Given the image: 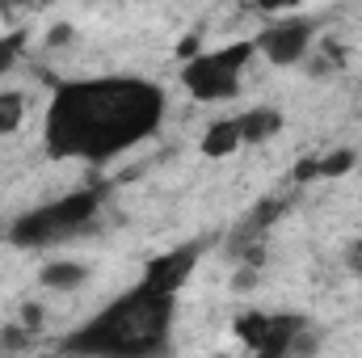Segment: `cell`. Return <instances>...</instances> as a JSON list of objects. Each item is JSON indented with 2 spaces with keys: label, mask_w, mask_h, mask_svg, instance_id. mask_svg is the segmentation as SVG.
<instances>
[{
  "label": "cell",
  "mask_w": 362,
  "mask_h": 358,
  "mask_svg": "<svg viewBox=\"0 0 362 358\" xmlns=\"http://www.w3.org/2000/svg\"><path fill=\"white\" fill-rule=\"evenodd\" d=\"M165 118V93L148 81H76L64 85L47 114V144L55 156L110 161L152 135Z\"/></svg>",
  "instance_id": "6da1fadb"
},
{
  "label": "cell",
  "mask_w": 362,
  "mask_h": 358,
  "mask_svg": "<svg viewBox=\"0 0 362 358\" xmlns=\"http://www.w3.org/2000/svg\"><path fill=\"white\" fill-rule=\"evenodd\" d=\"M169 325H173V295H160V291L139 282L118 304H110L101 316H93L85 329H76L64 342V354L160 358L169 350Z\"/></svg>",
  "instance_id": "7a4b0ae2"
},
{
  "label": "cell",
  "mask_w": 362,
  "mask_h": 358,
  "mask_svg": "<svg viewBox=\"0 0 362 358\" xmlns=\"http://www.w3.org/2000/svg\"><path fill=\"white\" fill-rule=\"evenodd\" d=\"M257 55V42H232L219 51H202L181 68V85L194 93L198 101H228L240 93L245 68Z\"/></svg>",
  "instance_id": "3957f363"
},
{
  "label": "cell",
  "mask_w": 362,
  "mask_h": 358,
  "mask_svg": "<svg viewBox=\"0 0 362 358\" xmlns=\"http://www.w3.org/2000/svg\"><path fill=\"white\" fill-rule=\"evenodd\" d=\"M97 198H101L97 190H81V194H68V198H59V202H47V207L21 215V219L13 224V241L25 245V249L68 241L72 232H81L93 215H97Z\"/></svg>",
  "instance_id": "277c9868"
},
{
  "label": "cell",
  "mask_w": 362,
  "mask_h": 358,
  "mask_svg": "<svg viewBox=\"0 0 362 358\" xmlns=\"http://www.w3.org/2000/svg\"><path fill=\"white\" fill-rule=\"evenodd\" d=\"M236 333H240V342L257 358H291L295 354V342L308 329H303L299 316H262V312H253V316L236 321Z\"/></svg>",
  "instance_id": "5b68a950"
},
{
  "label": "cell",
  "mask_w": 362,
  "mask_h": 358,
  "mask_svg": "<svg viewBox=\"0 0 362 358\" xmlns=\"http://www.w3.org/2000/svg\"><path fill=\"white\" fill-rule=\"evenodd\" d=\"M312 38H316V25H312V21L286 17V21H274V25H266V30L257 34V51H262L270 64H278V68H291V64L308 59Z\"/></svg>",
  "instance_id": "8992f818"
},
{
  "label": "cell",
  "mask_w": 362,
  "mask_h": 358,
  "mask_svg": "<svg viewBox=\"0 0 362 358\" xmlns=\"http://www.w3.org/2000/svg\"><path fill=\"white\" fill-rule=\"evenodd\" d=\"M198 253H202V245H185V249H173V253L156 258L148 266V274H144V287H152L160 295H173L181 282L189 278V270L198 266Z\"/></svg>",
  "instance_id": "52a82bcc"
},
{
  "label": "cell",
  "mask_w": 362,
  "mask_h": 358,
  "mask_svg": "<svg viewBox=\"0 0 362 358\" xmlns=\"http://www.w3.org/2000/svg\"><path fill=\"white\" fill-rule=\"evenodd\" d=\"M236 127H240V144H266L270 135L282 131V114L270 110V105H257L245 118H236Z\"/></svg>",
  "instance_id": "ba28073f"
},
{
  "label": "cell",
  "mask_w": 362,
  "mask_h": 358,
  "mask_svg": "<svg viewBox=\"0 0 362 358\" xmlns=\"http://www.w3.org/2000/svg\"><path fill=\"white\" fill-rule=\"evenodd\" d=\"M89 282V266L85 262H51L42 270V287L47 291H76Z\"/></svg>",
  "instance_id": "9c48e42d"
},
{
  "label": "cell",
  "mask_w": 362,
  "mask_h": 358,
  "mask_svg": "<svg viewBox=\"0 0 362 358\" xmlns=\"http://www.w3.org/2000/svg\"><path fill=\"white\" fill-rule=\"evenodd\" d=\"M236 148H240V127H236V118L215 122V127L202 135V152H206V156H228V152H236Z\"/></svg>",
  "instance_id": "30bf717a"
},
{
  "label": "cell",
  "mask_w": 362,
  "mask_h": 358,
  "mask_svg": "<svg viewBox=\"0 0 362 358\" xmlns=\"http://www.w3.org/2000/svg\"><path fill=\"white\" fill-rule=\"evenodd\" d=\"M25 118V93H0V135H13Z\"/></svg>",
  "instance_id": "8fae6325"
},
{
  "label": "cell",
  "mask_w": 362,
  "mask_h": 358,
  "mask_svg": "<svg viewBox=\"0 0 362 358\" xmlns=\"http://www.w3.org/2000/svg\"><path fill=\"white\" fill-rule=\"evenodd\" d=\"M354 161H358L354 148H337V152H329V156L316 161V173H320V178H341V173L354 169Z\"/></svg>",
  "instance_id": "7c38bea8"
},
{
  "label": "cell",
  "mask_w": 362,
  "mask_h": 358,
  "mask_svg": "<svg viewBox=\"0 0 362 358\" xmlns=\"http://www.w3.org/2000/svg\"><path fill=\"white\" fill-rule=\"evenodd\" d=\"M17 55H21V38L17 34H0V76L17 64Z\"/></svg>",
  "instance_id": "4fadbf2b"
},
{
  "label": "cell",
  "mask_w": 362,
  "mask_h": 358,
  "mask_svg": "<svg viewBox=\"0 0 362 358\" xmlns=\"http://www.w3.org/2000/svg\"><path fill=\"white\" fill-rule=\"evenodd\" d=\"M72 34H76V30H72L68 21H59V25H51V30H47V47H68V42H72Z\"/></svg>",
  "instance_id": "5bb4252c"
},
{
  "label": "cell",
  "mask_w": 362,
  "mask_h": 358,
  "mask_svg": "<svg viewBox=\"0 0 362 358\" xmlns=\"http://www.w3.org/2000/svg\"><path fill=\"white\" fill-rule=\"evenodd\" d=\"M232 287H236V291H253V287H257V266H240L236 278H232Z\"/></svg>",
  "instance_id": "9a60e30c"
},
{
  "label": "cell",
  "mask_w": 362,
  "mask_h": 358,
  "mask_svg": "<svg viewBox=\"0 0 362 358\" xmlns=\"http://www.w3.org/2000/svg\"><path fill=\"white\" fill-rule=\"evenodd\" d=\"M346 262H350V270H354V274H362V241H354V245H350Z\"/></svg>",
  "instance_id": "2e32d148"
},
{
  "label": "cell",
  "mask_w": 362,
  "mask_h": 358,
  "mask_svg": "<svg viewBox=\"0 0 362 358\" xmlns=\"http://www.w3.org/2000/svg\"><path fill=\"white\" fill-rule=\"evenodd\" d=\"M295 178H299V181H308V178H320V173H316V161H303V165H299V173H295Z\"/></svg>",
  "instance_id": "e0dca14e"
},
{
  "label": "cell",
  "mask_w": 362,
  "mask_h": 358,
  "mask_svg": "<svg viewBox=\"0 0 362 358\" xmlns=\"http://www.w3.org/2000/svg\"><path fill=\"white\" fill-rule=\"evenodd\" d=\"M219 358H223V354H219Z\"/></svg>",
  "instance_id": "ac0fdd59"
}]
</instances>
